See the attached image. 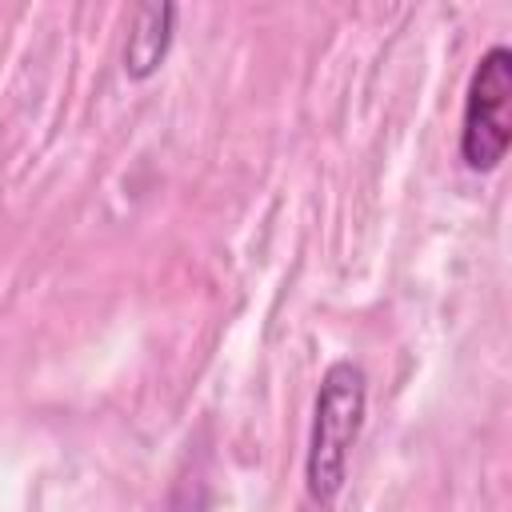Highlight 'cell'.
<instances>
[{
	"label": "cell",
	"mask_w": 512,
	"mask_h": 512,
	"mask_svg": "<svg viewBox=\"0 0 512 512\" xmlns=\"http://www.w3.org/2000/svg\"><path fill=\"white\" fill-rule=\"evenodd\" d=\"M368 412V376L356 360H332L312 404V432L304 456V492L312 508L328 512L348 484V460Z\"/></svg>",
	"instance_id": "obj_1"
},
{
	"label": "cell",
	"mask_w": 512,
	"mask_h": 512,
	"mask_svg": "<svg viewBox=\"0 0 512 512\" xmlns=\"http://www.w3.org/2000/svg\"><path fill=\"white\" fill-rule=\"evenodd\" d=\"M512 148V48L492 44L464 92L460 160L468 172H496Z\"/></svg>",
	"instance_id": "obj_2"
},
{
	"label": "cell",
	"mask_w": 512,
	"mask_h": 512,
	"mask_svg": "<svg viewBox=\"0 0 512 512\" xmlns=\"http://www.w3.org/2000/svg\"><path fill=\"white\" fill-rule=\"evenodd\" d=\"M176 16H180V8L168 0L136 8L128 40H124V76L128 80H152L164 68V60L172 52V36H176Z\"/></svg>",
	"instance_id": "obj_3"
}]
</instances>
